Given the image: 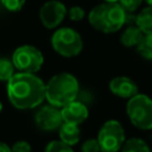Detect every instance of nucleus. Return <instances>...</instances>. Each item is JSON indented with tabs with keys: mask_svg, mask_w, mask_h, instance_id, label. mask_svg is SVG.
Segmentation results:
<instances>
[{
	"mask_svg": "<svg viewBox=\"0 0 152 152\" xmlns=\"http://www.w3.org/2000/svg\"><path fill=\"white\" fill-rule=\"evenodd\" d=\"M44 152H74V150L62 140H53L46 145Z\"/></svg>",
	"mask_w": 152,
	"mask_h": 152,
	"instance_id": "a211bd4d",
	"label": "nucleus"
},
{
	"mask_svg": "<svg viewBox=\"0 0 152 152\" xmlns=\"http://www.w3.org/2000/svg\"><path fill=\"white\" fill-rule=\"evenodd\" d=\"M81 150H82V152H102V148H101V145H100L97 138L86 140L82 144Z\"/></svg>",
	"mask_w": 152,
	"mask_h": 152,
	"instance_id": "6ab92c4d",
	"label": "nucleus"
},
{
	"mask_svg": "<svg viewBox=\"0 0 152 152\" xmlns=\"http://www.w3.org/2000/svg\"><path fill=\"white\" fill-rule=\"evenodd\" d=\"M0 152H12V150L7 144L0 141Z\"/></svg>",
	"mask_w": 152,
	"mask_h": 152,
	"instance_id": "b1692460",
	"label": "nucleus"
},
{
	"mask_svg": "<svg viewBox=\"0 0 152 152\" xmlns=\"http://www.w3.org/2000/svg\"><path fill=\"white\" fill-rule=\"evenodd\" d=\"M14 69H15V66H14L12 59L0 57V81L8 82L12 78V76L14 75Z\"/></svg>",
	"mask_w": 152,
	"mask_h": 152,
	"instance_id": "f3484780",
	"label": "nucleus"
},
{
	"mask_svg": "<svg viewBox=\"0 0 152 152\" xmlns=\"http://www.w3.org/2000/svg\"><path fill=\"white\" fill-rule=\"evenodd\" d=\"M121 152H151L148 145L139 138H131L125 141Z\"/></svg>",
	"mask_w": 152,
	"mask_h": 152,
	"instance_id": "2eb2a0df",
	"label": "nucleus"
},
{
	"mask_svg": "<svg viewBox=\"0 0 152 152\" xmlns=\"http://www.w3.org/2000/svg\"><path fill=\"white\" fill-rule=\"evenodd\" d=\"M135 25L145 33H152V6H147L141 10L135 17Z\"/></svg>",
	"mask_w": 152,
	"mask_h": 152,
	"instance_id": "4468645a",
	"label": "nucleus"
},
{
	"mask_svg": "<svg viewBox=\"0 0 152 152\" xmlns=\"http://www.w3.org/2000/svg\"><path fill=\"white\" fill-rule=\"evenodd\" d=\"M53 50L63 57L77 56L83 49V40L81 34L70 27L58 28L51 38Z\"/></svg>",
	"mask_w": 152,
	"mask_h": 152,
	"instance_id": "39448f33",
	"label": "nucleus"
},
{
	"mask_svg": "<svg viewBox=\"0 0 152 152\" xmlns=\"http://www.w3.org/2000/svg\"><path fill=\"white\" fill-rule=\"evenodd\" d=\"M11 59L15 69H18L20 72H28V74L37 72L44 63V57L42 51L32 45L18 46L14 50Z\"/></svg>",
	"mask_w": 152,
	"mask_h": 152,
	"instance_id": "423d86ee",
	"label": "nucleus"
},
{
	"mask_svg": "<svg viewBox=\"0 0 152 152\" xmlns=\"http://www.w3.org/2000/svg\"><path fill=\"white\" fill-rule=\"evenodd\" d=\"M97 140L103 152H118L125 144V131L116 120L106 121L99 131Z\"/></svg>",
	"mask_w": 152,
	"mask_h": 152,
	"instance_id": "0eeeda50",
	"label": "nucleus"
},
{
	"mask_svg": "<svg viewBox=\"0 0 152 152\" xmlns=\"http://www.w3.org/2000/svg\"><path fill=\"white\" fill-rule=\"evenodd\" d=\"M2 6L10 12H18L25 5V0H0Z\"/></svg>",
	"mask_w": 152,
	"mask_h": 152,
	"instance_id": "aec40b11",
	"label": "nucleus"
},
{
	"mask_svg": "<svg viewBox=\"0 0 152 152\" xmlns=\"http://www.w3.org/2000/svg\"><path fill=\"white\" fill-rule=\"evenodd\" d=\"M144 32L137 26V25H129L121 34L120 42L126 48H133L138 46V44L141 42L144 37Z\"/></svg>",
	"mask_w": 152,
	"mask_h": 152,
	"instance_id": "ddd939ff",
	"label": "nucleus"
},
{
	"mask_svg": "<svg viewBox=\"0 0 152 152\" xmlns=\"http://www.w3.org/2000/svg\"><path fill=\"white\" fill-rule=\"evenodd\" d=\"M7 96L13 107L31 109L46 99V84L34 74L19 71L7 82Z\"/></svg>",
	"mask_w": 152,
	"mask_h": 152,
	"instance_id": "f257e3e1",
	"label": "nucleus"
},
{
	"mask_svg": "<svg viewBox=\"0 0 152 152\" xmlns=\"http://www.w3.org/2000/svg\"><path fill=\"white\" fill-rule=\"evenodd\" d=\"M62 110V116L64 122H70L75 125L82 124L87 118H88V108L84 103L80 101H72L61 108Z\"/></svg>",
	"mask_w": 152,
	"mask_h": 152,
	"instance_id": "9b49d317",
	"label": "nucleus"
},
{
	"mask_svg": "<svg viewBox=\"0 0 152 152\" xmlns=\"http://www.w3.org/2000/svg\"><path fill=\"white\" fill-rule=\"evenodd\" d=\"M102 152H103V151H102Z\"/></svg>",
	"mask_w": 152,
	"mask_h": 152,
	"instance_id": "cd10ccee",
	"label": "nucleus"
},
{
	"mask_svg": "<svg viewBox=\"0 0 152 152\" xmlns=\"http://www.w3.org/2000/svg\"><path fill=\"white\" fill-rule=\"evenodd\" d=\"M11 150L12 152H31V145L27 141L20 140V141L14 142Z\"/></svg>",
	"mask_w": 152,
	"mask_h": 152,
	"instance_id": "5701e85b",
	"label": "nucleus"
},
{
	"mask_svg": "<svg viewBox=\"0 0 152 152\" xmlns=\"http://www.w3.org/2000/svg\"><path fill=\"white\" fill-rule=\"evenodd\" d=\"M146 2H147V5L148 6H152V0H145Z\"/></svg>",
	"mask_w": 152,
	"mask_h": 152,
	"instance_id": "a878e982",
	"label": "nucleus"
},
{
	"mask_svg": "<svg viewBox=\"0 0 152 152\" xmlns=\"http://www.w3.org/2000/svg\"><path fill=\"white\" fill-rule=\"evenodd\" d=\"M109 89L114 95L122 99H128V100L138 94L137 83L126 76H118L110 80Z\"/></svg>",
	"mask_w": 152,
	"mask_h": 152,
	"instance_id": "9d476101",
	"label": "nucleus"
},
{
	"mask_svg": "<svg viewBox=\"0 0 152 152\" xmlns=\"http://www.w3.org/2000/svg\"><path fill=\"white\" fill-rule=\"evenodd\" d=\"M78 89V81L74 75L61 72L49 80L46 84V100L50 104L63 108L76 100Z\"/></svg>",
	"mask_w": 152,
	"mask_h": 152,
	"instance_id": "7ed1b4c3",
	"label": "nucleus"
},
{
	"mask_svg": "<svg viewBox=\"0 0 152 152\" xmlns=\"http://www.w3.org/2000/svg\"><path fill=\"white\" fill-rule=\"evenodd\" d=\"M131 122L144 131L152 129V99L145 94H137L131 97L126 106Z\"/></svg>",
	"mask_w": 152,
	"mask_h": 152,
	"instance_id": "20e7f679",
	"label": "nucleus"
},
{
	"mask_svg": "<svg viewBox=\"0 0 152 152\" xmlns=\"http://www.w3.org/2000/svg\"><path fill=\"white\" fill-rule=\"evenodd\" d=\"M0 110H1V103H0Z\"/></svg>",
	"mask_w": 152,
	"mask_h": 152,
	"instance_id": "bb28decb",
	"label": "nucleus"
},
{
	"mask_svg": "<svg viewBox=\"0 0 152 152\" xmlns=\"http://www.w3.org/2000/svg\"><path fill=\"white\" fill-rule=\"evenodd\" d=\"M59 138L63 142L70 146L76 145L81 138V131L78 128V125L63 122V125L59 127Z\"/></svg>",
	"mask_w": 152,
	"mask_h": 152,
	"instance_id": "f8f14e48",
	"label": "nucleus"
},
{
	"mask_svg": "<svg viewBox=\"0 0 152 152\" xmlns=\"http://www.w3.org/2000/svg\"><path fill=\"white\" fill-rule=\"evenodd\" d=\"M36 125L43 131H55L59 129L63 125V116L62 110L52 104H48L42 107L34 115Z\"/></svg>",
	"mask_w": 152,
	"mask_h": 152,
	"instance_id": "1a4fd4ad",
	"label": "nucleus"
},
{
	"mask_svg": "<svg viewBox=\"0 0 152 152\" xmlns=\"http://www.w3.org/2000/svg\"><path fill=\"white\" fill-rule=\"evenodd\" d=\"M103 2H119V0H103Z\"/></svg>",
	"mask_w": 152,
	"mask_h": 152,
	"instance_id": "393cba45",
	"label": "nucleus"
},
{
	"mask_svg": "<svg viewBox=\"0 0 152 152\" xmlns=\"http://www.w3.org/2000/svg\"><path fill=\"white\" fill-rule=\"evenodd\" d=\"M84 10L81 7V6H72L70 10H69V18L72 20V21H80L84 18Z\"/></svg>",
	"mask_w": 152,
	"mask_h": 152,
	"instance_id": "4be33fe9",
	"label": "nucleus"
},
{
	"mask_svg": "<svg viewBox=\"0 0 152 152\" xmlns=\"http://www.w3.org/2000/svg\"><path fill=\"white\" fill-rule=\"evenodd\" d=\"M142 1L144 0H119V4L127 13H133L140 7Z\"/></svg>",
	"mask_w": 152,
	"mask_h": 152,
	"instance_id": "412c9836",
	"label": "nucleus"
},
{
	"mask_svg": "<svg viewBox=\"0 0 152 152\" xmlns=\"http://www.w3.org/2000/svg\"><path fill=\"white\" fill-rule=\"evenodd\" d=\"M137 50L142 58L152 61V33L144 34L141 42L137 46Z\"/></svg>",
	"mask_w": 152,
	"mask_h": 152,
	"instance_id": "dca6fc26",
	"label": "nucleus"
},
{
	"mask_svg": "<svg viewBox=\"0 0 152 152\" xmlns=\"http://www.w3.org/2000/svg\"><path fill=\"white\" fill-rule=\"evenodd\" d=\"M66 14V8L64 4L57 0L46 1L39 11V18L42 24L46 28H55L57 27L64 19Z\"/></svg>",
	"mask_w": 152,
	"mask_h": 152,
	"instance_id": "6e6552de",
	"label": "nucleus"
},
{
	"mask_svg": "<svg viewBox=\"0 0 152 152\" xmlns=\"http://www.w3.org/2000/svg\"><path fill=\"white\" fill-rule=\"evenodd\" d=\"M89 24L103 33H114L127 23V12L119 2H102L88 14Z\"/></svg>",
	"mask_w": 152,
	"mask_h": 152,
	"instance_id": "f03ea898",
	"label": "nucleus"
}]
</instances>
